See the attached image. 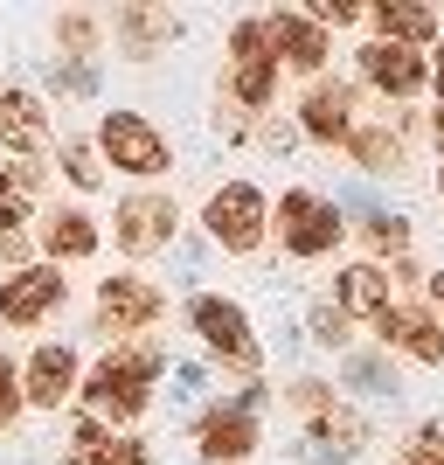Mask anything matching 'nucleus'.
<instances>
[{
    "instance_id": "22",
    "label": "nucleus",
    "mask_w": 444,
    "mask_h": 465,
    "mask_svg": "<svg viewBox=\"0 0 444 465\" xmlns=\"http://www.w3.org/2000/svg\"><path fill=\"white\" fill-rule=\"evenodd\" d=\"M42 243H49V257H91L97 230H91V215H84V209H63V215H49Z\"/></svg>"
},
{
    "instance_id": "1",
    "label": "nucleus",
    "mask_w": 444,
    "mask_h": 465,
    "mask_svg": "<svg viewBox=\"0 0 444 465\" xmlns=\"http://www.w3.org/2000/svg\"><path fill=\"white\" fill-rule=\"evenodd\" d=\"M153 375H160V348L153 341H133V348H112L104 361H97L84 396H91V410H104V417H139Z\"/></svg>"
},
{
    "instance_id": "33",
    "label": "nucleus",
    "mask_w": 444,
    "mask_h": 465,
    "mask_svg": "<svg viewBox=\"0 0 444 465\" xmlns=\"http://www.w3.org/2000/svg\"><path fill=\"white\" fill-rule=\"evenodd\" d=\"M97 35V28H91V21H84V15H70V21H63V42H70V49H84V42H91Z\"/></svg>"
},
{
    "instance_id": "20",
    "label": "nucleus",
    "mask_w": 444,
    "mask_h": 465,
    "mask_svg": "<svg viewBox=\"0 0 444 465\" xmlns=\"http://www.w3.org/2000/svg\"><path fill=\"white\" fill-rule=\"evenodd\" d=\"M375 28H382V42H396V49H417V42L438 35V15L417 7V0H382V7H375Z\"/></svg>"
},
{
    "instance_id": "2",
    "label": "nucleus",
    "mask_w": 444,
    "mask_h": 465,
    "mask_svg": "<svg viewBox=\"0 0 444 465\" xmlns=\"http://www.w3.org/2000/svg\"><path fill=\"white\" fill-rule=\"evenodd\" d=\"M97 153H104V167H125V174H139V181H153V174L174 167L167 139H160L139 112H104V125H97Z\"/></svg>"
},
{
    "instance_id": "26",
    "label": "nucleus",
    "mask_w": 444,
    "mask_h": 465,
    "mask_svg": "<svg viewBox=\"0 0 444 465\" xmlns=\"http://www.w3.org/2000/svg\"><path fill=\"white\" fill-rule=\"evenodd\" d=\"M63 174L77 181V188H97V174H104V167H97V153L84 146V139H70V146H63Z\"/></svg>"
},
{
    "instance_id": "28",
    "label": "nucleus",
    "mask_w": 444,
    "mask_h": 465,
    "mask_svg": "<svg viewBox=\"0 0 444 465\" xmlns=\"http://www.w3.org/2000/svg\"><path fill=\"white\" fill-rule=\"evenodd\" d=\"M49 84H56V91L91 97V91H97V70H91V63H56V70H49Z\"/></svg>"
},
{
    "instance_id": "8",
    "label": "nucleus",
    "mask_w": 444,
    "mask_h": 465,
    "mask_svg": "<svg viewBox=\"0 0 444 465\" xmlns=\"http://www.w3.org/2000/svg\"><path fill=\"white\" fill-rule=\"evenodd\" d=\"M63 306V272L56 264H28V272L0 278V320L7 327H35Z\"/></svg>"
},
{
    "instance_id": "6",
    "label": "nucleus",
    "mask_w": 444,
    "mask_h": 465,
    "mask_svg": "<svg viewBox=\"0 0 444 465\" xmlns=\"http://www.w3.org/2000/svg\"><path fill=\"white\" fill-rule=\"evenodd\" d=\"M230 84L236 97L251 104V112H264L271 91H278V56H271V42H264V21H236V35H230Z\"/></svg>"
},
{
    "instance_id": "21",
    "label": "nucleus",
    "mask_w": 444,
    "mask_h": 465,
    "mask_svg": "<svg viewBox=\"0 0 444 465\" xmlns=\"http://www.w3.org/2000/svg\"><path fill=\"white\" fill-rule=\"evenodd\" d=\"M118 35H125V49H133V56H153L160 42L181 35V21L167 15V7H125V15H118Z\"/></svg>"
},
{
    "instance_id": "14",
    "label": "nucleus",
    "mask_w": 444,
    "mask_h": 465,
    "mask_svg": "<svg viewBox=\"0 0 444 465\" xmlns=\"http://www.w3.org/2000/svg\"><path fill=\"white\" fill-rule=\"evenodd\" d=\"M264 42H271V56L291 63V70H320V63H327V35H320V21H306V15H271Z\"/></svg>"
},
{
    "instance_id": "12",
    "label": "nucleus",
    "mask_w": 444,
    "mask_h": 465,
    "mask_svg": "<svg viewBox=\"0 0 444 465\" xmlns=\"http://www.w3.org/2000/svg\"><path fill=\"white\" fill-rule=\"evenodd\" d=\"M361 77L375 84V91H389V97H417L430 84V63L417 56V49H396V42H368L361 49Z\"/></svg>"
},
{
    "instance_id": "19",
    "label": "nucleus",
    "mask_w": 444,
    "mask_h": 465,
    "mask_svg": "<svg viewBox=\"0 0 444 465\" xmlns=\"http://www.w3.org/2000/svg\"><path fill=\"white\" fill-rule=\"evenodd\" d=\"M35 188H42V167H28V160H0V236L21 230V215L35 209Z\"/></svg>"
},
{
    "instance_id": "27",
    "label": "nucleus",
    "mask_w": 444,
    "mask_h": 465,
    "mask_svg": "<svg viewBox=\"0 0 444 465\" xmlns=\"http://www.w3.org/2000/svg\"><path fill=\"white\" fill-rule=\"evenodd\" d=\"M396 465H444V430H438V424H424V430H417V445H409Z\"/></svg>"
},
{
    "instance_id": "17",
    "label": "nucleus",
    "mask_w": 444,
    "mask_h": 465,
    "mask_svg": "<svg viewBox=\"0 0 444 465\" xmlns=\"http://www.w3.org/2000/svg\"><path fill=\"white\" fill-rule=\"evenodd\" d=\"M0 139L15 153H35L42 139H49V112H42L35 91H0Z\"/></svg>"
},
{
    "instance_id": "32",
    "label": "nucleus",
    "mask_w": 444,
    "mask_h": 465,
    "mask_svg": "<svg viewBox=\"0 0 444 465\" xmlns=\"http://www.w3.org/2000/svg\"><path fill=\"white\" fill-rule=\"evenodd\" d=\"M312 15H320V21H354V15H361V7H354V0H320Z\"/></svg>"
},
{
    "instance_id": "3",
    "label": "nucleus",
    "mask_w": 444,
    "mask_h": 465,
    "mask_svg": "<svg viewBox=\"0 0 444 465\" xmlns=\"http://www.w3.org/2000/svg\"><path fill=\"white\" fill-rule=\"evenodd\" d=\"M278 236H285V251H291V257H327L333 243L348 236V215L333 209L327 194L291 188L285 202H278Z\"/></svg>"
},
{
    "instance_id": "29",
    "label": "nucleus",
    "mask_w": 444,
    "mask_h": 465,
    "mask_svg": "<svg viewBox=\"0 0 444 465\" xmlns=\"http://www.w3.org/2000/svg\"><path fill=\"white\" fill-rule=\"evenodd\" d=\"M312 341H320V348H348V320H340V306L312 312Z\"/></svg>"
},
{
    "instance_id": "13",
    "label": "nucleus",
    "mask_w": 444,
    "mask_h": 465,
    "mask_svg": "<svg viewBox=\"0 0 444 465\" xmlns=\"http://www.w3.org/2000/svg\"><path fill=\"white\" fill-rule=\"evenodd\" d=\"M194 445H202V459H215V465L251 459V451H257V417H251V410H236V403H222V410H209V417L194 424Z\"/></svg>"
},
{
    "instance_id": "34",
    "label": "nucleus",
    "mask_w": 444,
    "mask_h": 465,
    "mask_svg": "<svg viewBox=\"0 0 444 465\" xmlns=\"http://www.w3.org/2000/svg\"><path fill=\"white\" fill-rule=\"evenodd\" d=\"M430 292H438V306H444V272H438V278H430Z\"/></svg>"
},
{
    "instance_id": "7",
    "label": "nucleus",
    "mask_w": 444,
    "mask_h": 465,
    "mask_svg": "<svg viewBox=\"0 0 444 465\" xmlns=\"http://www.w3.org/2000/svg\"><path fill=\"white\" fill-rule=\"evenodd\" d=\"M160 320V292L146 285V278H104V285H97V333H146Z\"/></svg>"
},
{
    "instance_id": "37",
    "label": "nucleus",
    "mask_w": 444,
    "mask_h": 465,
    "mask_svg": "<svg viewBox=\"0 0 444 465\" xmlns=\"http://www.w3.org/2000/svg\"><path fill=\"white\" fill-rule=\"evenodd\" d=\"M438 188H444V181H438Z\"/></svg>"
},
{
    "instance_id": "24",
    "label": "nucleus",
    "mask_w": 444,
    "mask_h": 465,
    "mask_svg": "<svg viewBox=\"0 0 444 465\" xmlns=\"http://www.w3.org/2000/svg\"><path fill=\"white\" fill-rule=\"evenodd\" d=\"M361 236L375 243V251H389V257H403V251H409V223H403V215H389V209H368Z\"/></svg>"
},
{
    "instance_id": "25",
    "label": "nucleus",
    "mask_w": 444,
    "mask_h": 465,
    "mask_svg": "<svg viewBox=\"0 0 444 465\" xmlns=\"http://www.w3.org/2000/svg\"><path fill=\"white\" fill-rule=\"evenodd\" d=\"M63 465H153V459H146L139 438H104L97 451H77V459H63Z\"/></svg>"
},
{
    "instance_id": "9",
    "label": "nucleus",
    "mask_w": 444,
    "mask_h": 465,
    "mask_svg": "<svg viewBox=\"0 0 444 465\" xmlns=\"http://www.w3.org/2000/svg\"><path fill=\"white\" fill-rule=\"evenodd\" d=\"M174 202H167V194H125V202H118V243H125V251L133 257H146V251H167V243H174Z\"/></svg>"
},
{
    "instance_id": "30",
    "label": "nucleus",
    "mask_w": 444,
    "mask_h": 465,
    "mask_svg": "<svg viewBox=\"0 0 444 465\" xmlns=\"http://www.w3.org/2000/svg\"><path fill=\"white\" fill-rule=\"evenodd\" d=\"M15 410H21V389H15V361L0 354V424H15Z\"/></svg>"
},
{
    "instance_id": "35",
    "label": "nucleus",
    "mask_w": 444,
    "mask_h": 465,
    "mask_svg": "<svg viewBox=\"0 0 444 465\" xmlns=\"http://www.w3.org/2000/svg\"><path fill=\"white\" fill-rule=\"evenodd\" d=\"M438 146H444V112H438Z\"/></svg>"
},
{
    "instance_id": "16",
    "label": "nucleus",
    "mask_w": 444,
    "mask_h": 465,
    "mask_svg": "<svg viewBox=\"0 0 444 465\" xmlns=\"http://www.w3.org/2000/svg\"><path fill=\"white\" fill-rule=\"evenodd\" d=\"M375 327H382L389 348L417 354V361H444V333H438V320H430V312H417V306H389Z\"/></svg>"
},
{
    "instance_id": "18",
    "label": "nucleus",
    "mask_w": 444,
    "mask_h": 465,
    "mask_svg": "<svg viewBox=\"0 0 444 465\" xmlns=\"http://www.w3.org/2000/svg\"><path fill=\"white\" fill-rule=\"evenodd\" d=\"M333 306L348 312V320H382L389 312V278L375 264H348L340 285H333Z\"/></svg>"
},
{
    "instance_id": "4",
    "label": "nucleus",
    "mask_w": 444,
    "mask_h": 465,
    "mask_svg": "<svg viewBox=\"0 0 444 465\" xmlns=\"http://www.w3.org/2000/svg\"><path fill=\"white\" fill-rule=\"evenodd\" d=\"M188 327L209 341L222 361H236V369H257V333L251 320H243V306H230V299H215V292H194L188 299Z\"/></svg>"
},
{
    "instance_id": "5",
    "label": "nucleus",
    "mask_w": 444,
    "mask_h": 465,
    "mask_svg": "<svg viewBox=\"0 0 444 465\" xmlns=\"http://www.w3.org/2000/svg\"><path fill=\"white\" fill-rule=\"evenodd\" d=\"M209 236L222 243V251H236V257H251L257 243H264V194L251 188V181H230V188H215V202H209Z\"/></svg>"
},
{
    "instance_id": "11",
    "label": "nucleus",
    "mask_w": 444,
    "mask_h": 465,
    "mask_svg": "<svg viewBox=\"0 0 444 465\" xmlns=\"http://www.w3.org/2000/svg\"><path fill=\"white\" fill-rule=\"evenodd\" d=\"M291 403H299V417L312 424V445H361V417H354L348 403H333L327 382H299L291 389Z\"/></svg>"
},
{
    "instance_id": "36",
    "label": "nucleus",
    "mask_w": 444,
    "mask_h": 465,
    "mask_svg": "<svg viewBox=\"0 0 444 465\" xmlns=\"http://www.w3.org/2000/svg\"><path fill=\"white\" fill-rule=\"evenodd\" d=\"M438 91H444V56H438Z\"/></svg>"
},
{
    "instance_id": "31",
    "label": "nucleus",
    "mask_w": 444,
    "mask_h": 465,
    "mask_svg": "<svg viewBox=\"0 0 444 465\" xmlns=\"http://www.w3.org/2000/svg\"><path fill=\"white\" fill-rule=\"evenodd\" d=\"M348 375H354V382H368V389H396L382 361H348Z\"/></svg>"
},
{
    "instance_id": "23",
    "label": "nucleus",
    "mask_w": 444,
    "mask_h": 465,
    "mask_svg": "<svg viewBox=\"0 0 444 465\" xmlns=\"http://www.w3.org/2000/svg\"><path fill=\"white\" fill-rule=\"evenodd\" d=\"M348 153L361 160L368 174H396V167H403V146H396V133H361V125H354V133H348Z\"/></svg>"
},
{
    "instance_id": "10",
    "label": "nucleus",
    "mask_w": 444,
    "mask_h": 465,
    "mask_svg": "<svg viewBox=\"0 0 444 465\" xmlns=\"http://www.w3.org/2000/svg\"><path fill=\"white\" fill-rule=\"evenodd\" d=\"M70 389H77V348L42 341V348L28 354V369H21V396L35 410H56V403H70Z\"/></svg>"
},
{
    "instance_id": "15",
    "label": "nucleus",
    "mask_w": 444,
    "mask_h": 465,
    "mask_svg": "<svg viewBox=\"0 0 444 465\" xmlns=\"http://www.w3.org/2000/svg\"><path fill=\"white\" fill-rule=\"evenodd\" d=\"M299 118H306V133H312V139L348 146V133H354V91H348V84H312L306 104H299Z\"/></svg>"
}]
</instances>
